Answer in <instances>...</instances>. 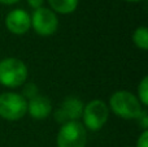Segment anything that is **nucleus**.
<instances>
[{
	"label": "nucleus",
	"instance_id": "1",
	"mask_svg": "<svg viewBox=\"0 0 148 147\" xmlns=\"http://www.w3.org/2000/svg\"><path fill=\"white\" fill-rule=\"evenodd\" d=\"M109 107L113 113L125 120H136L143 111V106L133 93L120 90L112 94L109 99Z\"/></svg>",
	"mask_w": 148,
	"mask_h": 147
},
{
	"label": "nucleus",
	"instance_id": "2",
	"mask_svg": "<svg viewBox=\"0 0 148 147\" xmlns=\"http://www.w3.org/2000/svg\"><path fill=\"white\" fill-rule=\"evenodd\" d=\"M27 78V67L20 59L7 57L0 61V85L5 87H18Z\"/></svg>",
	"mask_w": 148,
	"mask_h": 147
},
{
	"label": "nucleus",
	"instance_id": "3",
	"mask_svg": "<svg viewBox=\"0 0 148 147\" xmlns=\"http://www.w3.org/2000/svg\"><path fill=\"white\" fill-rule=\"evenodd\" d=\"M108 117H109V107L107 106V103L100 99H94L83 107L81 119L83 120L82 124L84 128L95 132L104 126L105 122L108 121Z\"/></svg>",
	"mask_w": 148,
	"mask_h": 147
},
{
	"label": "nucleus",
	"instance_id": "4",
	"mask_svg": "<svg viewBox=\"0 0 148 147\" xmlns=\"http://www.w3.org/2000/svg\"><path fill=\"white\" fill-rule=\"evenodd\" d=\"M27 113V100L21 94L3 93L0 94V117L9 121L22 119Z\"/></svg>",
	"mask_w": 148,
	"mask_h": 147
},
{
	"label": "nucleus",
	"instance_id": "5",
	"mask_svg": "<svg viewBox=\"0 0 148 147\" xmlns=\"http://www.w3.org/2000/svg\"><path fill=\"white\" fill-rule=\"evenodd\" d=\"M86 142V128L79 121H70L62 124L56 137L57 147H84Z\"/></svg>",
	"mask_w": 148,
	"mask_h": 147
},
{
	"label": "nucleus",
	"instance_id": "6",
	"mask_svg": "<svg viewBox=\"0 0 148 147\" xmlns=\"http://www.w3.org/2000/svg\"><path fill=\"white\" fill-rule=\"evenodd\" d=\"M31 27L35 30L36 34L42 36H49L55 34L59 27V18L56 13L48 8H38L30 16Z\"/></svg>",
	"mask_w": 148,
	"mask_h": 147
},
{
	"label": "nucleus",
	"instance_id": "7",
	"mask_svg": "<svg viewBox=\"0 0 148 147\" xmlns=\"http://www.w3.org/2000/svg\"><path fill=\"white\" fill-rule=\"evenodd\" d=\"M84 103L77 96H68L55 111V120L59 124H66L70 121H78L82 117Z\"/></svg>",
	"mask_w": 148,
	"mask_h": 147
},
{
	"label": "nucleus",
	"instance_id": "8",
	"mask_svg": "<svg viewBox=\"0 0 148 147\" xmlns=\"http://www.w3.org/2000/svg\"><path fill=\"white\" fill-rule=\"evenodd\" d=\"M5 26L12 34L23 35L31 27L30 14L23 9H13L5 17Z\"/></svg>",
	"mask_w": 148,
	"mask_h": 147
},
{
	"label": "nucleus",
	"instance_id": "9",
	"mask_svg": "<svg viewBox=\"0 0 148 147\" xmlns=\"http://www.w3.org/2000/svg\"><path fill=\"white\" fill-rule=\"evenodd\" d=\"M27 113L35 120L47 119L52 113V103L47 96L36 95L27 100Z\"/></svg>",
	"mask_w": 148,
	"mask_h": 147
},
{
	"label": "nucleus",
	"instance_id": "10",
	"mask_svg": "<svg viewBox=\"0 0 148 147\" xmlns=\"http://www.w3.org/2000/svg\"><path fill=\"white\" fill-rule=\"evenodd\" d=\"M52 10L55 13L70 14L78 7V0H48Z\"/></svg>",
	"mask_w": 148,
	"mask_h": 147
},
{
	"label": "nucleus",
	"instance_id": "11",
	"mask_svg": "<svg viewBox=\"0 0 148 147\" xmlns=\"http://www.w3.org/2000/svg\"><path fill=\"white\" fill-rule=\"evenodd\" d=\"M133 42L138 48L146 51L148 49V29L146 26L136 27L133 34Z\"/></svg>",
	"mask_w": 148,
	"mask_h": 147
},
{
	"label": "nucleus",
	"instance_id": "12",
	"mask_svg": "<svg viewBox=\"0 0 148 147\" xmlns=\"http://www.w3.org/2000/svg\"><path fill=\"white\" fill-rule=\"evenodd\" d=\"M136 98L139 99L140 104L143 107H147L148 106V77L142 78L140 83L138 86V96Z\"/></svg>",
	"mask_w": 148,
	"mask_h": 147
},
{
	"label": "nucleus",
	"instance_id": "13",
	"mask_svg": "<svg viewBox=\"0 0 148 147\" xmlns=\"http://www.w3.org/2000/svg\"><path fill=\"white\" fill-rule=\"evenodd\" d=\"M21 95H22L26 100H29V99L39 95L38 86H36L35 83H27V85L23 86V90H22V94H21Z\"/></svg>",
	"mask_w": 148,
	"mask_h": 147
},
{
	"label": "nucleus",
	"instance_id": "14",
	"mask_svg": "<svg viewBox=\"0 0 148 147\" xmlns=\"http://www.w3.org/2000/svg\"><path fill=\"white\" fill-rule=\"evenodd\" d=\"M136 121H138L139 126H140L143 130H148V113H147L146 109L142 111V113L139 115V117L136 119Z\"/></svg>",
	"mask_w": 148,
	"mask_h": 147
},
{
	"label": "nucleus",
	"instance_id": "15",
	"mask_svg": "<svg viewBox=\"0 0 148 147\" xmlns=\"http://www.w3.org/2000/svg\"><path fill=\"white\" fill-rule=\"evenodd\" d=\"M136 147H148V130H143L136 141Z\"/></svg>",
	"mask_w": 148,
	"mask_h": 147
},
{
	"label": "nucleus",
	"instance_id": "16",
	"mask_svg": "<svg viewBox=\"0 0 148 147\" xmlns=\"http://www.w3.org/2000/svg\"><path fill=\"white\" fill-rule=\"evenodd\" d=\"M27 3L34 10L38 9V8H42V5H43V0H27Z\"/></svg>",
	"mask_w": 148,
	"mask_h": 147
},
{
	"label": "nucleus",
	"instance_id": "17",
	"mask_svg": "<svg viewBox=\"0 0 148 147\" xmlns=\"http://www.w3.org/2000/svg\"><path fill=\"white\" fill-rule=\"evenodd\" d=\"M17 1H20V0H0V3H1V4H5V5H12V4H16Z\"/></svg>",
	"mask_w": 148,
	"mask_h": 147
},
{
	"label": "nucleus",
	"instance_id": "18",
	"mask_svg": "<svg viewBox=\"0 0 148 147\" xmlns=\"http://www.w3.org/2000/svg\"><path fill=\"white\" fill-rule=\"evenodd\" d=\"M126 1H131V3H134V1H140V0H126Z\"/></svg>",
	"mask_w": 148,
	"mask_h": 147
},
{
	"label": "nucleus",
	"instance_id": "19",
	"mask_svg": "<svg viewBox=\"0 0 148 147\" xmlns=\"http://www.w3.org/2000/svg\"><path fill=\"white\" fill-rule=\"evenodd\" d=\"M126 147H130V146H126Z\"/></svg>",
	"mask_w": 148,
	"mask_h": 147
}]
</instances>
